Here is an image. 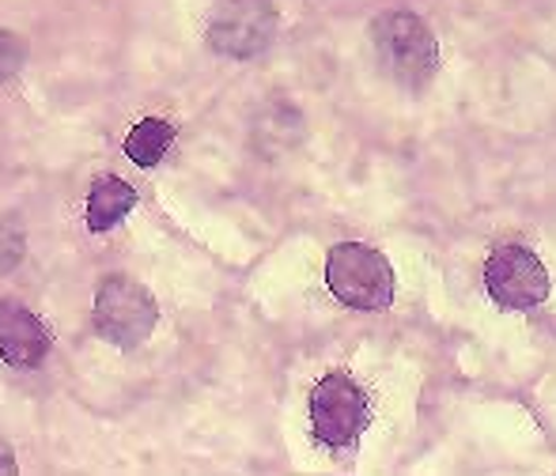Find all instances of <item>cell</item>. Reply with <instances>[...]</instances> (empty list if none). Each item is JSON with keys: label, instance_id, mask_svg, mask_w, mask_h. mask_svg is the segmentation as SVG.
<instances>
[{"label": "cell", "instance_id": "obj_7", "mask_svg": "<svg viewBox=\"0 0 556 476\" xmlns=\"http://www.w3.org/2000/svg\"><path fill=\"white\" fill-rule=\"evenodd\" d=\"M46 352H50L46 325L15 299H0V356H4V363L30 371L42 363Z\"/></svg>", "mask_w": 556, "mask_h": 476}, {"label": "cell", "instance_id": "obj_11", "mask_svg": "<svg viewBox=\"0 0 556 476\" xmlns=\"http://www.w3.org/2000/svg\"><path fill=\"white\" fill-rule=\"evenodd\" d=\"M23 61H27V50H23V42L12 35V30H0V83L12 80V76L23 68Z\"/></svg>", "mask_w": 556, "mask_h": 476}, {"label": "cell", "instance_id": "obj_1", "mask_svg": "<svg viewBox=\"0 0 556 476\" xmlns=\"http://www.w3.org/2000/svg\"><path fill=\"white\" fill-rule=\"evenodd\" d=\"M371 42L382 73L405 88H425L440 68V42L413 12H382L371 23Z\"/></svg>", "mask_w": 556, "mask_h": 476}, {"label": "cell", "instance_id": "obj_9", "mask_svg": "<svg viewBox=\"0 0 556 476\" xmlns=\"http://www.w3.org/2000/svg\"><path fill=\"white\" fill-rule=\"evenodd\" d=\"M170 144H175V125L163 118H144L132 125V132L125 137V155L137 167H155L170 152Z\"/></svg>", "mask_w": 556, "mask_h": 476}, {"label": "cell", "instance_id": "obj_3", "mask_svg": "<svg viewBox=\"0 0 556 476\" xmlns=\"http://www.w3.org/2000/svg\"><path fill=\"white\" fill-rule=\"evenodd\" d=\"M367 427V394L344 371L323 374L311 389V432L318 447L352 450Z\"/></svg>", "mask_w": 556, "mask_h": 476}, {"label": "cell", "instance_id": "obj_12", "mask_svg": "<svg viewBox=\"0 0 556 476\" xmlns=\"http://www.w3.org/2000/svg\"><path fill=\"white\" fill-rule=\"evenodd\" d=\"M0 473H4V476H12V473H15L12 450H8V447H0Z\"/></svg>", "mask_w": 556, "mask_h": 476}, {"label": "cell", "instance_id": "obj_2", "mask_svg": "<svg viewBox=\"0 0 556 476\" xmlns=\"http://www.w3.org/2000/svg\"><path fill=\"white\" fill-rule=\"evenodd\" d=\"M326 284L352 310H387L394 303V265L364 242H341L326 257Z\"/></svg>", "mask_w": 556, "mask_h": 476}, {"label": "cell", "instance_id": "obj_6", "mask_svg": "<svg viewBox=\"0 0 556 476\" xmlns=\"http://www.w3.org/2000/svg\"><path fill=\"white\" fill-rule=\"evenodd\" d=\"M273 38H277L273 0H220L208 23V46L231 61L257 57L269 50Z\"/></svg>", "mask_w": 556, "mask_h": 476}, {"label": "cell", "instance_id": "obj_4", "mask_svg": "<svg viewBox=\"0 0 556 476\" xmlns=\"http://www.w3.org/2000/svg\"><path fill=\"white\" fill-rule=\"evenodd\" d=\"M91 318H96V330L106 345L137 348L152 337L160 310H155V299L144 284H137L129 276H106L96 292Z\"/></svg>", "mask_w": 556, "mask_h": 476}, {"label": "cell", "instance_id": "obj_8", "mask_svg": "<svg viewBox=\"0 0 556 476\" xmlns=\"http://www.w3.org/2000/svg\"><path fill=\"white\" fill-rule=\"evenodd\" d=\"M132 205H137V190H132L125 178H114V175H103L91 182V193H88V228L91 231H111L117 223L125 220V216L132 213Z\"/></svg>", "mask_w": 556, "mask_h": 476}, {"label": "cell", "instance_id": "obj_5", "mask_svg": "<svg viewBox=\"0 0 556 476\" xmlns=\"http://www.w3.org/2000/svg\"><path fill=\"white\" fill-rule=\"evenodd\" d=\"M484 292L500 310H534L549 299V272L522 242H504L484 261Z\"/></svg>", "mask_w": 556, "mask_h": 476}, {"label": "cell", "instance_id": "obj_10", "mask_svg": "<svg viewBox=\"0 0 556 476\" xmlns=\"http://www.w3.org/2000/svg\"><path fill=\"white\" fill-rule=\"evenodd\" d=\"M27 254V235L15 216H0V272L15 269Z\"/></svg>", "mask_w": 556, "mask_h": 476}]
</instances>
